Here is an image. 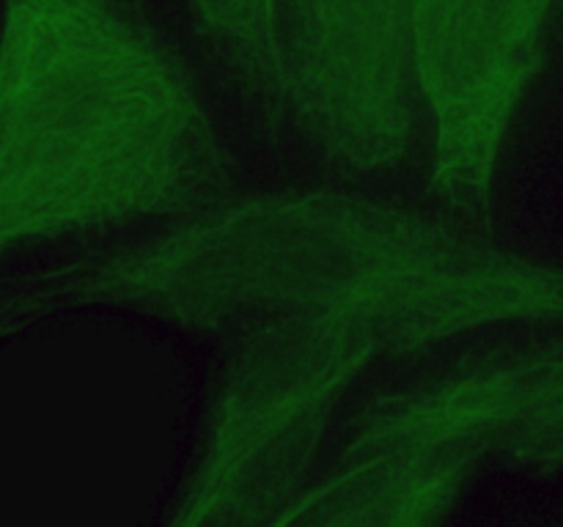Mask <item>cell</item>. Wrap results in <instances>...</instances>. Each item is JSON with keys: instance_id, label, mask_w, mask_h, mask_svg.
<instances>
[{"instance_id": "cell-1", "label": "cell", "mask_w": 563, "mask_h": 527, "mask_svg": "<svg viewBox=\"0 0 563 527\" xmlns=\"http://www.w3.org/2000/svg\"><path fill=\"white\" fill-rule=\"evenodd\" d=\"M66 300L223 340L179 525L280 522L341 395L465 329L563 318V272L416 209L335 192L201 206L93 258Z\"/></svg>"}, {"instance_id": "cell-2", "label": "cell", "mask_w": 563, "mask_h": 527, "mask_svg": "<svg viewBox=\"0 0 563 527\" xmlns=\"http://www.w3.org/2000/svg\"><path fill=\"white\" fill-rule=\"evenodd\" d=\"M418 0H192L225 64L330 159H405L418 86Z\"/></svg>"}, {"instance_id": "cell-3", "label": "cell", "mask_w": 563, "mask_h": 527, "mask_svg": "<svg viewBox=\"0 0 563 527\" xmlns=\"http://www.w3.org/2000/svg\"><path fill=\"white\" fill-rule=\"evenodd\" d=\"M350 453H454L563 464V346L484 351L451 371L374 401Z\"/></svg>"}]
</instances>
